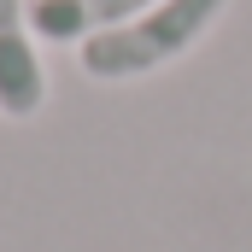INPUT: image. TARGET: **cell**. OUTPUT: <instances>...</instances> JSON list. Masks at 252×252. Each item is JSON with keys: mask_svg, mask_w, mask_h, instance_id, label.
Wrapping results in <instances>:
<instances>
[{"mask_svg": "<svg viewBox=\"0 0 252 252\" xmlns=\"http://www.w3.org/2000/svg\"><path fill=\"white\" fill-rule=\"evenodd\" d=\"M229 0H158L141 18H129L124 30H106L94 41L76 47V64L88 82H141L164 64H182L223 24Z\"/></svg>", "mask_w": 252, "mask_h": 252, "instance_id": "obj_1", "label": "cell"}, {"mask_svg": "<svg viewBox=\"0 0 252 252\" xmlns=\"http://www.w3.org/2000/svg\"><path fill=\"white\" fill-rule=\"evenodd\" d=\"M47 106V64L30 24V0H0V118L35 124Z\"/></svg>", "mask_w": 252, "mask_h": 252, "instance_id": "obj_2", "label": "cell"}, {"mask_svg": "<svg viewBox=\"0 0 252 252\" xmlns=\"http://www.w3.org/2000/svg\"><path fill=\"white\" fill-rule=\"evenodd\" d=\"M158 0H30V24L41 47H82L106 30H124Z\"/></svg>", "mask_w": 252, "mask_h": 252, "instance_id": "obj_3", "label": "cell"}]
</instances>
